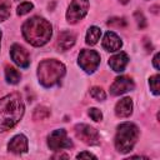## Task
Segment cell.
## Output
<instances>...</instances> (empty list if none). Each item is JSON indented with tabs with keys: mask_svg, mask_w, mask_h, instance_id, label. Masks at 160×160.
<instances>
[{
	"mask_svg": "<svg viewBox=\"0 0 160 160\" xmlns=\"http://www.w3.org/2000/svg\"><path fill=\"white\" fill-rule=\"evenodd\" d=\"M24 115V102L18 92L0 99V131L14 128Z\"/></svg>",
	"mask_w": 160,
	"mask_h": 160,
	"instance_id": "6da1fadb",
	"label": "cell"
},
{
	"mask_svg": "<svg viewBox=\"0 0 160 160\" xmlns=\"http://www.w3.org/2000/svg\"><path fill=\"white\" fill-rule=\"evenodd\" d=\"M21 30H22L24 39L32 46L45 45L50 40L52 34V28L50 22L39 16H34L26 20Z\"/></svg>",
	"mask_w": 160,
	"mask_h": 160,
	"instance_id": "7a4b0ae2",
	"label": "cell"
},
{
	"mask_svg": "<svg viewBox=\"0 0 160 160\" xmlns=\"http://www.w3.org/2000/svg\"><path fill=\"white\" fill-rule=\"evenodd\" d=\"M65 75V66L55 59L42 60L38 66V78L42 86L51 88L60 82Z\"/></svg>",
	"mask_w": 160,
	"mask_h": 160,
	"instance_id": "3957f363",
	"label": "cell"
},
{
	"mask_svg": "<svg viewBox=\"0 0 160 160\" xmlns=\"http://www.w3.org/2000/svg\"><path fill=\"white\" fill-rule=\"evenodd\" d=\"M139 138V129L131 122H122L118 126L115 135V148L119 152H129L132 150Z\"/></svg>",
	"mask_w": 160,
	"mask_h": 160,
	"instance_id": "277c9868",
	"label": "cell"
},
{
	"mask_svg": "<svg viewBox=\"0 0 160 160\" xmlns=\"http://www.w3.org/2000/svg\"><path fill=\"white\" fill-rule=\"evenodd\" d=\"M100 64V55L95 50H89V49H82L79 54V65L80 68L91 74L94 72Z\"/></svg>",
	"mask_w": 160,
	"mask_h": 160,
	"instance_id": "5b68a950",
	"label": "cell"
},
{
	"mask_svg": "<svg viewBox=\"0 0 160 160\" xmlns=\"http://www.w3.org/2000/svg\"><path fill=\"white\" fill-rule=\"evenodd\" d=\"M89 0H72L66 11V20L70 24H76L88 14Z\"/></svg>",
	"mask_w": 160,
	"mask_h": 160,
	"instance_id": "8992f818",
	"label": "cell"
},
{
	"mask_svg": "<svg viewBox=\"0 0 160 160\" xmlns=\"http://www.w3.org/2000/svg\"><path fill=\"white\" fill-rule=\"evenodd\" d=\"M75 135L78 139H80L86 145H98L100 142V135L99 132L90 125L86 124H78L74 128Z\"/></svg>",
	"mask_w": 160,
	"mask_h": 160,
	"instance_id": "52a82bcc",
	"label": "cell"
},
{
	"mask_svg": "<svg viewBox=\"0 0 160 160\" xmlns=\"http://www.w3.org/2000/svg\"><path fill=\"white\" fill-rule=\"evenodd\" d=\"M48 146L54 150V151H59L62 149H70L72 148V142L71 140L68 138V134L65 130L59 129V130H54L49 138H48Z\"/></svg>",
	"mask_w": 160,
	"mask_h": 160,
	"instance_id": "ba28073f",
	"label": "cell"
},
{
	"mask_svg": "<svg viewBox=\"0 0 160 160\" xmlns=\"http://www.w3.org/2000/svg\"><path fill=\"white\" fill-rule=\"evenodd\" d=\"M10 56H11L12 61H14L18 66H20V68H22V69L28 68L29 64H30L29 52H28L21 45H19V44H14V45L11 46V49H10Z\"/></svg>",
	"mask_w": 160,
	"mask_h": 160,
	"instance_id": "9c48e42d",
	"label": "cell"
},
{
	"mask_svg": "<svg viewBox=\"0 0 160 160\" xmlns=\"http://www.w3.org/2000/svg\"><path fill=\"white\" fill-rule=\"evenodd\" d=\"M134 81L129 76H119L114 80L110 86V92L112 95H121L134 89Z\"/></svg>",
	"mask_w": 160,
	"mask_h": 160,
	"instance_id": "30bf717a",
	"label": "cell"
},
{
	"mask_svg": "<svg viewBox=\"0 0 160 160\" xmlns=\"http://www.w3.org/2000/svg\"><path fill=\"white\" fill-rule=\"evenodd\" d=\"M8 149H9V151H11L14 154H24V152H26L28 151V139H26V136H24L21 134L14 136L10 140L9 145H8Z\"/></svg>",
	"mask_w": 160,
	"mask_h": 160,
	"instance_id": "8fae6325",
	"label": "cell"
},
{
	"mask_svg": "<svg viewBox=\"0 0 160 160\" xmlns=\"http://www.w3.org/2000/svg\"><path fill=\"white\" fill-rule=\"evenodd\" d=\"M122 46L121 39L112 31H108L102 39V48L108 51H118Z\"/></svg>",
	"mask_w": 160,
	"mask_h": 160,
	"instance_id": "7c38bea8",
	"label": "cell"
},
{
	"mask_svg": "<svg viewBox=\"0 0 160 160\" xmlns=\"http://www.w3.org/2000/svg\"><path fill=\"white\" fill-rule=\"evenodd\" d=\"M75 44V35L71 31H62L59 34L56 40V49L59 51H66Z\"/></svg>",
	"mask_w": 160,
	"mask_h": 160,
	"instance_id": "4fadbf2b",
	"label": "cell"
},
{
	"mask_svg": "<svg viewBox=\"0 0 160 160\" xmlns=\"http://www.w3.org/2000/svg\"><path fill=\"white\" fill-rule=\"evenodd\" d=\"M129 62V58L125 52H119V54H115L114 56H111L109 59V66L116 71V72H121L124 71V69L126 68Z\"/></svg>",
	"mask_w": 160,
	"mask_h": 160,
	"instance_id": "5bb4252c",
	"label": "cell"
},
{
	"mask_svg": "<svg viewBox=\"0 0 160 160\" xmlns=\"http://www.w3.org/2000/svg\"><path fill=\"white\" fill-rule=\"evenodd\" d=\"M115 114L118 118H128L132 114V101L130 98L119 100L115 105Z\"/></svg>",
	"mask_w": 160,
	"mask_h": 160,
	"instance_id": "9a60e30c",
	"label": "cell"
},
{
	"mask_svg": "<svg viewBox=\"0 0 160 160\" xmlns=\"http://www.w3.org/2000/svg\"><path fill=\"white\" fill-rule=\"evenodd\" d=\"M101 35V30L98 26H90L86 32V44L88 45H95Z\"/></svg>",
	"mask_w": 160,
	"mask_h": 160,
	"instance_id": "2e32d148",
	"label": "cell"
},
{
	"mask_svg": "<svg viewBox=\"0 0 160 160\" xmlns=\"http://www.w3.org/2000/svg\"><path fill=\"white\" fill-rule=\"evenodd\" d=\"M5 78H6V81L10 82V84H18L20 81V72L12 68V66H6L5 68Z\"/></svg>",
	"mask_w": 160,
	"mask_h": 160,
	"instance_id": "e0dca14e",
	"label": "cell"
},
{
	"mask_svg": "<svg viewBox=\"0 0 160 160\" xmlns=\"http://www.w3.org/2000/svg\"><path fill=\"white\" fill-rule=\"evenodd\" d=\"M10 8L8 0H0V21H4L10 16Z\"/></svg>",
	"mask_w": 160,
	"mask_h": 160,
	"instance_id": "ac0fdd59",
	"label": "cell"
},
{
	"mask_svg": "<svg viewBox=\"0 0 160 160\" xmlns=\"http://www.w3.org/2000/svg\"><path fill=\"white\" fill-rule=\"evenodd\" d=\"M49 115H50V110L48 108H45V106H38L35 109V111H34L32 118H34V120H44Z\"/></svg>",
	"mask_w": 160,
	"mask_h": 160,
	"instance_id": "d6986e66",
	"label": "cell"
},
{
	"mask_svg": "<svg viewBox=\"0 0 160 160\" xmlns=\"http://www.w3.org/2000/svg\"><path fill=\"white\" fill-rule=\"evenodd\" d=\"M149 85H150V89L151 91L155 94V95H159L160 94V76L156 74L154 76H151L149 79Z\"/></svg>",
	"mask_w": 160,
	"mask_h": 160,
	"instance_id": "ffe728a7",
	"label": "cell"
},
{
	"mask_svg": "<svg viewBox=\"0 0 160 160\" xmlns=\"http://www.w3.org/2000/svg\"><path fill=\"white\" fill-rule=\"evenodd\" d=\"M90 95H91L95 100H98V101H102V100H105V98H106L105 91H104L101 88H99V86H92V88L90 89Z\"/></svg>",
	"mask_w": 160,
	"mask_h": 160,
	"instance_id": "44dd1931",
	"label": "cell"
},
{
	"mask_svg": "<svg viewBox=\"0 0 160 160\" xmlns=\"http://www.w3.org/2000/svg\"><path fill=\"white\" fill-rule=\"evenodd\" d=\"M32 8H34V5H32L31 2L25 1V2H21V4L18 6L16 12H18V15H25V14L30 12V11L32 10Z\"/></svg>",
	"mask_w": 160,
	"mask_h": 160,
	"instance_id": "7402d4cb",
	"label": "cell"
},
{
	"mask_svg": "<svg viewBox=\"0 0 160 160\" xmlns=\"http://www.w3.org/2000/svg\"><path fill=\"white\" fill-rule=\"evenodd\" d=\"M108 25L110 26H116V28H124L126 25V21L122 18H112L108 21Z\"/></svg>",
	"mask_w": 160,
	"mask_h": 160,
	"instance_id": "603a6c76",
	"label": "cell"
},
{
	"mask_svg": "<svg viewBox=\"0 0 160 160\" xmlns=\"http://www.w3.org/2000/svg\"><path fill=\"white\" fill-rule=\"evenodd\" d=\"M89 116H90L94 121H100V120L102 119V114H101V111H100L99 109H96V108H91V109H89Z\"/></svg>",
	"mask_w": 160,
	"mask_h": 160,
	"instance_id": "cb8c5ba5",
	"label": "cell"
},
{
	"mask_svg": "<svg viewBox=\"0 0 160 160\" xmlns=\"http://www.w3.org/2000/svg\"><path fill=\"white\" fill-rule=\"evenodd\" d=\"M135 19H136V22H138V26L140 29H144L146 26V21H145V18L144 15L140 12V11H136L135 12Z\"/></svg>",
	"mask_w": 160,
	"mask_h": 160,
	"instance_id": "d4e9b609",
	"label": "cell"
},
{
	"mask_svg": "<svg viewBox=\"0 0 160 160\" xmlns=\"http://www.w3.org/2000/svg\"><path fill=\"white\" fill-rule=\"evenodd\" d=\"M76 158H78V159H96L95 155H92V154H90V152H85V151L78 154Z\"/></svg>",
	"mask_w": 160,
	"mask_h": 160,
	"instance_id": "484cf974",
	"label": "cell"
},
{
	"mask_svg": "<svg viewBox=\"0 0 160 160\" xmlns=\"http://www.w3.org/2000/svg\"><path fill=\"white\" fill-rule=\"evenodd\" d=\"M152 62H154L155 69L159 70V69H160V65H159V54H155V56H154V59H152Z\"/></svg>",
	"mask_w": 160,
	"mask_h": 160,
	"instance_id": "4316f807",
	"label": "cell"
},
{
	"mask_svg": "<svg viewBox=\"0 0 160 160\" xmlns=\"http://www.w3.org/2000/svg\"><path fill=\"white\" fill-rule=\"evenodd\" d=\"M120 2H121V4H128L129 0H120Z\"/></svg>",
	"mask_w": 160,
	"mask_h": 160,
	"instance_id": "83f0119b",
	"label": "cell"
},
{
	"mask_svg": "<svg viewBox=\"0 0 160 160\" xmlns=\"http://www.w3.org/2000/svg\"><path fill=\"white\" fill-rule=\"evenodd\" d=\"M0 40H1V31H0Z\"/></svg>",
	"mask_w": 160,
	"mask_h": 160,
	"instance_id": "f1b7e54d",
	"label": "cell"
}]
</instances>
